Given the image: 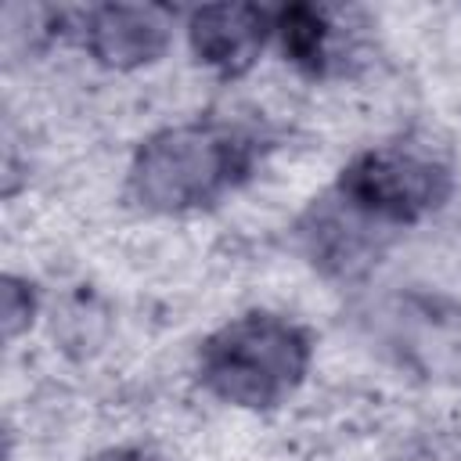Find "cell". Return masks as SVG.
Wrapping results in <instances>:
<instances>
[{
	"label": "cell",
	"mask_w": 461,
	"mask_h": 461,
	"mask_svg": "<svg viewBox=\"0 0 461 461\" xmlns=\"http://www.w3.org/2000/svg\"><path fill=\"white\" fill-rule=\"evenodd\" d=\"M310 367V339L274 313H249L205 339L198 357L202 385L234 407H277Z\"/></svg>",
	"instance_id": "cell-1"
},
{
	"label": "cell",
	"mask_w": 461,
	"mask_h": 461,
	"mask_svg": "<svg viewBox=\"0 0 461 461\" xmlns=\"http://www.w3.org/2000/svg\"><path fill=\"white\" fill-rule=\"evenodd\" d=\"M450 194V169L414 144H382L357 155L339 180V198L364 223L400 227L429 216Z\"/></svg>",
	"instance_id": "cell-3"
},
{
	"label": "cell",
	"mask_w": 461,
	"mask_h": 461,
	"mask_svg": "<svg viewBox=\"0 0 461 461\" xmlns=\"http://www.w3.org/2000/svg\"><path fill=\"white\" fill-rule=\"evenodd\" d=\"M411 461H461V454H457V450H443L439 443H429V447H421Z\"/></svg>",
	"instance_id": "cell-7"
},
{
	"label": "cell",
	"mask_w": 461,
	"mask_h": 461,
	"mask_svg": "<svg viewBox=\"0 0 461 461\" xmlns=\"http://www.w3.org/2000/svg\"><path fill=\"white\" fill-rule=\"evenodd\" d=\"M169 40V14L162 7L108 4L97 7L86 22V47L97 61L115 68H133L155 61Z\"/></svg>",
	"instance_id": "cell-5"
},
{
	"label": "cell",
	"mask_w": 461,
	"mask_h": 461,
	"mask_svg": "<svg viewBox=\"0 0 461 461\" xmlns=\"http://www.w3.org/2000/svg\"><path fill=\"white\" fill-rule=\"evenodd\" d=\"M270 32V14L256 4H216L191 18L194 54L220 68L223 76H241L263 50Z\"/></svg>",
	"instance_id": "cell-4"
},
{
	"label": "cell",
	"mask_w": 461,
	"mask_h": 461,
	"mask_svg": "<svg viewBox=\"0 0 461 461\" xmlns=\"http://www.w3.org/2000/svg\"><path fill=\"white\" fill-rule=\"evenodd\" d=\"M97 461H151V457H144L140 450H112V454H104Z\"/></svg>",
	"instance_id": "cell-8"
},
{
	"label": "cell",
	"mask_w": 461,
	"mask_h": 461,
	"mask_svg": "<svg viewBox=\"0 0 461 461\" xmlns=\"http://www.w3.org/2000/svg\"><path fill=\"white\" fill-rule=\"evenodd\" d=\"M277 29H281V40H285V54H288L295 65H303L306 72L324 76V72L339 61V47H335V36H339L335 11L295 4V7H288V11L281 14Z\"/></svg>",
	"instance_id": "cell-6"
},
{
	"label": "cell",
	"mask_w": 461,
	"mask_h": 461,
	"mask_svg": "<svg viewBox=\"0 0 461 461\" xmlns=\"http://www.w3.org/2000/svg\"><path fill=\"white\" fill-rule=\"evenodd\" d=\"M252 169V140L230 126H176L155 133L133 158L130 187L140 205L184 212L216 202Z\"/></svg>",
	"instance_id": "cell-2"
}]
</instances>
